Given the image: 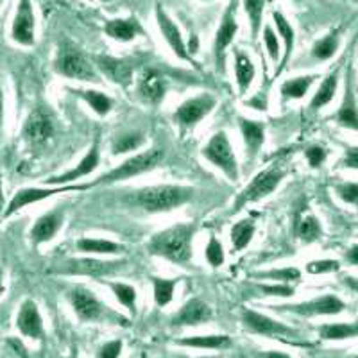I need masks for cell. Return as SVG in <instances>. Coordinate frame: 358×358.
I'll return each mask as SVG.
<instances>
[{"mask_svg":"<svg viewBox=\"0 0 358 358\" xmlns=\"http://www.w3.org/2000/svg\"><path fill=\"white\" fill-rule=\"evenodd\" d=\"M54 133H56V126H54L52 117L41 106L34 108L22 126V138L31 149H40L47 145L52 140Z\"/></svg>","mask_w":358,"mask_h":358,"instance_id":"obj_8","label":"cell"},{"mask_svg":"<svg viewBox=\"0 0 358 358\" xmlns=\"http://www.w3.org/2000/svg\"><path fill=\"white\" fill-rule=\"evenodd\" d=\"M17 328L25 338L41 341L45 337L43 317L33 299H24L17 313Z\"/></svg>","mask_w":358,"mask_h":358,"instance_id":"obj_19","label":"cell"},{"mask_svg":"<svg viewBox=\"0 0 358 358\" xmlns=\"http://www.w3.org/2000/svg\"><path fill=\"white\" fill-rule=\"evenodd\" d=\"M305 156H306V162H308L310 167L319 169L322 163L326 162V158H328V152H326L324 147L312 145V147H308V149H306Z\"/></svg>","mask_w":358,"mask_h":358,"instance_id":"obj_47","label":"cell"},{"mask_svg":"<svg viewBox=\"0 0 358 358\" xmlns=\"http://www.w3.org/2000/svg\"><path fill=\"white\" fill-rule=\"evenodd\" d=\"M145 143V136L142 133L131 131V133L118 134L117 138L111 142V155H127L131 151H138L140 147Z\"/></svg>","mask_w":358,"mask_h":358,"instance_id":"obj_38","label":"cell"},{"mask_svg":"<svg viewBox=\"0 0 358 358\" xmlns=\"http://www.w3.org/2000/svg\"><path fill=\"white\" fill-rule=\"evenodd\" d=\"M6 292V273L4 268H2V265H0V296Z\"/></svg>","mask_w":358,"mask_h":358,"instance_id":"obj_54","label":"cell"},{"mask_svg":"<svg viewBox=\"0 0 358 358\" xmlns=\"http://www.w3.org/2000/svg\"><path fill=\"white\" fill-rule=\"evenodd\" d=\"M194 190L179 185H155L134 192L133 201L147 213H169L192 199Z\"/></svg>","mask_w":358,"mask_h":358,"instance_id":"obj_2","label":"cell"},{"mask_svg":"<svg viewBox=\"0 0 358 358\" xmlns=\"http://www.w3.org/2000/svg\"><path fill=\"white\" fill-rule=\"evenodd\" d=\"M341 271V262L338 260H312L306 264V273L319 276V274H330Z\"/></svg>","mask_w":358,"mask_h":358,"instance_id":"obj_44","label":"cell"},{"mask_svg":"<svg viewBox=\"0 0 358 358\" xmlns=\"http://www.w3.org/2000/svg\"><path fill=\"white\" fill-rule=\"evenodd\" d=\"M178 358H187V357H178Z\"/></svg>","mask_w":358,"mask_h":358,"instance_id":"obj_59","label":"cell"},{"mask_svg":"<svg viewBox=\"0 0 358 358\" xmlns=\"http://www.w3.org/2000/svg\"><path fill=\"white\" fill-rule=\"evenodd\" d=\"M265 0H244V11L251 25V38L257 40L262 33V18H264Z\"/></svg>","mask_w":358,"mask_h":358,"instance_id":"obj_40","label":"cell"},{"mask_svg":"<svg viewBox=\"0 0 358 358\" xmlns=\"http://www.w3.org/2000/svg\"><path fill=\"white\" fill-rule=\"evenodd\" d=\"M178 287V280L174 278H152V296L158 306H167L174 299V290Z\"/></svg>","mask_w":358,"mask_h":358,"instance_id":"obj_39","label":"cell"},{"mask_svg":"<svg viewBox=\"0 0 358 358\" xmlns=\"http://www.w3.org/2000/svg\"><path fill=\"white\" fill-rule=\"evenodd\" d=\"M335 194L338 196V199L346 204H353L358 206V183H341L335 187Z\"/></svg>","mask_w":358,"mask_h":358,"instance_id":"obj_45","label":"cell"},{"mask_svg":"<svg viewBox=\"0 0 358 358\" xmlns=\"http://www.w3.org/2000/svg\"><path fill=\"white\" fill-rule=\"evenodd\" d=\"M294 2H301V0H294Z\"/></svg>","mask_w":358,"mask_h":358,"instance_id":"obj_58","label":"cell"},{"mask_svg":"<svg viewBox=\"0 0 358 358\" xmlns=\"http://www.w3.org/2000/svg\"><path fill=\"white\" fill-rule=\"evenodd\" d=\"M179 346L197 348V350H222L229 344L228 335H196V337H183L178 341Z\"/></svg>","mask_w":358,"mask_h":358,"instance_id":"obj_33","label":"cell"},{"mask_svg":"<svg viewBox=\"0 0 358 358\" xmlns=\"http://www.w3.org/2000/svg\"><path fill=\"white\" fill-rule=\"evenodd\" d=\"M156 24H158L159 33H162L163 40L169 45V49L172 50L176 57L183 59V62H192V52L188 50V45L185 41L183 33L181 29L176 25V22L172 20L171 15H169L162 6L156 8Z\"/></svg>","mask_w":358,"mask_h":358,"instance_id":"obj_15","label":"cell"},{"mask_svg":"<svg viewBox=\"0 0 358 358\" xmlns=\"http://www.w3.org/2000/svg\"><path fill=\"white\" fill-rule=\"evenodd\" d=\"M346 262L350 265H358V244H353L346 251Z\"/></svg>","mask_w":358,"mask_h":358,"instance_id":"obj_51","label":"cell"},{"mask_svg":"<svg viewBox=\"0 0 358 358\" xmlns=\"http://www.w3.org/2000/svg\"><path fill=\"white\" fill-rule=\"evenodd\" d=\"M236 33H238V22H236V0H231L229 6L226 8L220 20L219 29L215 33V40H213V59H215V66L220 73H226V57H228L229 45L235 40Z\"/></svg>","mask_w":358,"mask_h":358,"instance_id":"obj_9","label":"cell"},{"mask_svg":"<svg viewBox=\"0 0 358 358\" xmlns=\"http://www.w3.org/2000/svg\"><path fill=\"white\" fill-rule=\"evenodd\" d=\"M165 158V151L163 149H147V151L138 152V155L131 156V158L124 159L117 169L110 171L108 174L101 176L99 179H95L94 183H90V187H97V185H113L118 181H126V179L134 178V176H142L145 172H151L158 167L159 163Z\"/></svg>","mask_w":358,"mask_h":358,"instance_id":"obj_3","label":"cell"},{"mask_svg":"<svg viewBox=\"0 0 358 358\" xmlns=\"http://www.w3.org/2000/svg\"><path fill=\"white\" fill-rule=\"evenodd\" d=\"M257 278H260V280H274L280 281V283H289V281L299 280V278H301V273H299V268L296 267H283L265 271V273L257 274Z\"/></svg>","mask_w":358,"mask_h":358,"instance_id":"obj_43","label":"cell"},{"mask_svg":"<svg viewBox=\"0 0 358 358\" xmlns=\"http://www.w3.org/2000/svg\"><path fill=\"white\" fill-rule=\"evenodd\" d=\"M88 188L86 185L83 187H76V185H66V187H50V185H45V187H25L20 190L15 192V196L8 201L6 204V210L2 213L4 219H9L15 213L22 212L24 208L31 206V204L41 203V201L49 199V197L56 196V194H65V192H73V190H85Z\"/></svg>","mask_w":358,"mask_h":358,"instance_id":"obj_7","label":"cell"},{"mask_svg":"<svg viewBox=\"0 0 358 358\" xmlns=\"http://www.w3.org/2000/svg\"><path fill=\"white\" fill-rule=\"evenodd\" d=\"M69 301L73 313L85 322L99 321L104 313V306L99 301V297L85 287H76V289L70 290Z\"/></svg>","mask_w":358,"mask_h":358,"instance_id":"obj_18","label":"cell"},{"mask_svg":"<svg viewBox=\"0 0 358 358\" xmlns=\"http://www.w3.org/2000/svg\"><path fill=\"white\" fill-rule=\"evenodd\" d=\"M122 341L106 342V344L97 351V358H118L120 353H122Z\"/></svg>","mask_w":358,"mask_h":358,"instance_id":"obj_48","label":"cell"},{"mask_svg":"<svg viewBox=\"0 0 358 358\" xmlns=\"http://www.w3.org/2000/svg\"><path fill=\"white\" fill-rule=\"evenodd\" d=\"M2 4H4V0H0V8H2Z\"/></svg>","mask_w":358,"mask_h":358,"instance_id":"obj_57","label":"cell"},{"mask_svg":"<svg viewBox=\"0 0 358 358\" xmlns=\"http://www.w3.org/2000/svg\"><path fill=\"white\" fill-rule=\"evenodd\" d=\"M101 165V147H99V142H95L94 145L90 147V151L86 152L81 158V162L76 165L70 171L63 172L59 176H52L45 181V185H50V187H66L70 183H76L79 179L86 178L92 172H95Z\"/></svg>","mask_w":358,"mask_h":358,"instance_id":"obj_17","label":"cell"},{"mask_svg":"<svg viewBox=\"0 0 358 358\" xmlns=\"http://www.w3.org/2000/svg\"><path fill=\"white\" fill-rule=\"evenodd\" d=\"M319 335L324 341H346V338L358 337V322H334L322 324L319 328Z\"/></svg>","mask_w":358,"mask_h":358,"instance_id":"obj_35","label":"cell"},{"mask_svg":"<svg viewBox=\"0 0 358 358\" xmlns=\"http://www.w3.org/2000/svg\"><path fill=\"white\" fill-rule=\"evenodd\" d=\"M97 65L102 70V73L106 76L110 81L115 85H127L133 78V66L124 59H117V57H97Z\"/></svg>","mask_w":358,"mask_h":358,"instance_id":"obj_25","label":"cell"},{"mask_svg":"<svg viewBox=\"0 0 358 358\" xmlns=\"http://www.w3.org/2000/svg\"><path fill=\"white\" fill-rule=\"evenodd\" d=\"M337 86H338V72L330 73L324 81L319 85L317 92L313 94L312 101H310V108L312 110H321V108L328 106L331 101H334L335 94H337Z\"/></svg>","mask_w":358,"mask_h":358,"instance_id":"obj_31","label":"cell"},{"mask_svg":"<svg viewBox=\"0 0 358 358\" xmlns=\"http://www.w3.org/2000/svg\"><path fill=\"white\" fill-rule=\"evenodd\" d=\"M201 155L206 162L212 163L213 167L219 169L229 181H238L241 178L238 163H236L235 151L226 131H217L215 134H212L206 145L201 149Z\"/></svg>","mask_w":358,"mask_h":358,"instance_id":"obj_5","label":"cell"},{"mask_svg":"<svg viewBox=\"0 0 358 358\" xmlns=\"http://www.w3.org/2000/svg\"><path fill=\"white\" fill-rule=\"evenodd\" d=\"M338 47H341V36L338 33L326 34L324 38L317 40L312 47V57L315 62H328L337 54Z\"/></svg>","mask_w":358,"mask_h":358,"instance_id":"obj_37","label":"cell"},{"mask_svg":"<svg viewBox=\"0 0 358 358\" xmlns=\"http://www.w3.org/2000/svg\"><path fill=\"white\" fill-rule=\"evenodd\" d=\"M212 308L201 299H190L172 317V326H199L212 319Z\"/></svg>","mask_w":358,"mask_h":358,"instance_id":"obj_22","label":"cell"},{"mask_svg":"<svg viewBox=\"0 0 358 358\" xmlns=\"http://www.w3.org/2000/svg\"><path fill=\"white\" fill-rule=\"evenodd\" d=\"M335 120L341 127L351 131H358V101L357 92H355V81L353 73L346 76V86H344V97H342V104L338 111L335 113Z\"/></svg>","mask_w":358,"mask_h":358,"instance_id":"obj_20","label":"cell"},{"mask_svg":"<svg viewBox=\"0 0 358 358\" xmlns=\"http://www.w3.org/2000/svg\"><path fill=\"white\" fill-rule=\"evenodd\" d=\"M54 70L66 79L83 83H99V73L88 57L70 41H63L54 57Z\"/></svg>","mask_w":358,"mask_h":358,"instance_id":"obj_4","label":"cell"},{"mask_svg":"<svg viewBox=\"0 0 358 358\" xmlns=\"http://www.w3.org/2000/svg\"><path fill=\"white\" fill-rule=\"evenodd\" d=\"M204 258H206L208 265L213 268L220 267L226 262V252H224L222 244H220L217 236H210V241H208L206 248H204Z\"/></svg>","mask_w":358,"mask_h":358,"instance_id":"obj_42","label":"cell"},{"mask_svg":"<svg viewBox=\"0 0 358 358\" xmlns=\"http://www.w3.org/2000/svg\"><path fill=\"white\" fill-rule=\"evenodd\" d=\"M102 283H106L110 287V290L113 292V296L117 297V301L124 306V308L129 310L131 313H136V289L129 283H124V281H104Z\"/></svg>","mask_w":358,"mask_h":358,"instance_id":"obj_36","label":"cell"},{"mask_svg":"<svg viewBox=\"0 0 358 358\" xmlns=\"http://www.w3.org/2000/svg\"><path fill=\"white\" fill-rule=\"evenodd\" d=\"M346 303L335 294H324V296L313 297L310 301L296 303V305L278 306L280 312H289L299 317H321V315H337L344 312Z\"/></svg>","mask_w":358,"mask_h":358,"instance_id":"obj_12","label":"cell"},{"mask_svg":"<svg viewBox=\"0 0 358 358\" xmlns=\"http://www.w3.org/2000/svg\"><path fill=\"white\" fill-rule=\"evenodd\" d=\"M273 22L276 25V33L280 36V40L283 41V47H285V56L281 59V69L287 65L289 62L290 54L294 50V41H296V33H294V27L292 24L289 22V18L283 15L281 11H274L273 13Z\"/></svg>","mask_w":358,"mask_h":358,"instance_id":"obj_30","label":"cell"},{"mask_svg":"<svg viewBox=\"0 0 358 358\" xmlns=\"http://www.w3.org/2000/svg\"><path fill=\"white\" fill-rule=\"evenodd\" d=\"M341 165L344 169H350V171H358V147H346Z\"/></svg>","mask_w":358,"mask_h":358,"instance_id":"obj_49","label":"cell"},{"mask_svg":"<svg viewBox=\"0 0 358 358\" xmlns=\"http://www.w3.org/2000/svg\"><path fill=\"white\" fill-rule=\"evenodd\" d=\"M257 231V226L251 219H242L236 224H233L231 231H229V241H231L233 251H242V249L248 248L251 244L252 236Z\"/></svg>","mask_w":358,"mask_h":358,"instance_id":"obj_32","label":"cell"},{"mask_svg":"<svg viewBox=\"0 0 358 358\" xmlns=\"http://www.w3.org/2000/svg\"><path fill=\"white\" fill-rule=\"evenodd\" d=\"M238 126H241L242 140H244L245 156L249 159H255L260 149L265 143V127L264 124L258 120H251V118H238Z\"/></svg>","mask_w":358,"mask_h":358,"instance_id":"obj_23","label":"cell"},{"mask_svg":"<svg viewBox=\"0 0 358 358\" xmlns=\"http://www.w3.org/2000/svg\"><path fill=\"white\" fill-rule=\"evenodd\" d=\"M264 358H292L290 355L283 353V351H267V353H264Z\"/></svg>","mask_w":358,"mask_h":358,"instance_id":"obj_52","label":"cell"},{"mask_svg":"<svg viewBox=\"0 0 358 358\" xmlns=\"http://www.w3.org/2000/svg\"><path fill=\"white\" fill-rule=\"evenodd\" d=\"M78 251L85 255H118L124 251V245L118 242L106 241V238H90L83 236L78 241Z\"/></svg>","mask_w":358,"mask_h":358,"instance_id":"obj_29","label":"cell"},{"mask_svg":"<svg viewBox=\"0 0 358 358\" xmlns=\"http://www.w3.org/2000/svg\"><path fill=\"white\" fill-rule=\"evenodd\" d=\"M294 233L301 242L305 244H312V242L319 241L322 235V228L319 219L310 212H299L296 217V224H294Z\"/></svg>","mask_w":358,"mask_h":358,"instance_id":"obj_26","label":"cell"},{"mask_svg":"<svg viewBox=\"0 0 358 358\" xmlns=\"http://www.w3.org/2000/svg\"><path fill=\"white\" fill-rule=\"evenodd\" d=\"M73 94H78L99 117H106L113 110V101H111V97H108L102 92H97V90H76Z\"/></svg>","mask_w":358,"mask_h":358,"instance_id":"obj_34","label":"cell"},{"mask_svg":"<svg viewBox=\"0 0 358 358\" xmlns=\"http://www.w3.org/2000/svg\"><path fill=\"white\" fill-rule=\"evenodd\" d=\"M63 224H65V212L62 208H54L49 212L41 213L34 220L33 228L29 229V238L33 242L34 248H40L43 244H49L62 231Z\"/></svg>","mask_w":358,"mask_h":358,"instance_id":"obj_16","label":"cell"},{"mask_svg":"<svg viewBox=\"0 0 358 358\" xmlns=\"http://www.w3.org/2000/svg\"><path fill=\"white\" fill-rule=\"evenodd\" d=\"M169 90L167 79L155 69H145L138 78V94L145 102L156 106L165 99Z\"/></svg>","mask_w":358,"mask_h":358,"instance_id":"obj_21","label":"cell"},{"mask_svg":"<svg viewBox=\"0 0 358 358\" xmlns=\"http://www.w3.org/2000/svg\"><path fill=\"white\" fill-rule=\"evenodd\" d=\"M99 2H111V0H99Z\"/></svg>","mask_w":358,"mask_h":358,"instance_id":"obj_56","label":"cell"},{"mask_svg":"<svg viewBox=\"0 0 358 358\" xmlns=\"http://www.w3.org/2000/svg\"><path fill=\"white\" fill-rule=\"evenodd\" d=\"M6 201H4V194H2V188H0V213H4L6 210Z\"/></svg>","mask_w":358,"mask_h":358,"instance_id":"obj_55","label":"cell"},{"mask_svg":"<svg viewBox=\"0 0 358 358\" xmlns=\"http://www.w3.org/2000/svg\"><path fill=\"white\" fill-rule=\"evenodd\" d=\"M344 281H346V285L350 287L351 290H355V292L358 294V278H351V276H348L346 280H344Z\"/></svg>","mask_w":358,"mask_h":358,"instance_id":"obj_53","label":"cell"},{"mask_svg":"<svg viewBox=\"0 0 358 358\" xmlns=\"http://www.w3.org/2000/svg\"><path fill=\"white\" fill-rule=\"evenodd\" d=\"M287 172L280 167H268L265 171H262L260 174H257L251 179V183L244 188V190L238 194V197L235 199L233 204V212H241L242 208H245L248 204L257 203V201L265 199L267 196H271L274 190L281 185L283 178H285Z\"/></svg>","mask_w":358,"mask_h":358,"instance_id":"obj_6","label":"cell"},{"mask_svg":"<svg viewBox=\"0 0 358 358\" xmlns=\"http://www.w3.org/2000/svg\"><path fill=\"white\" fill-rule=\"evenodd\" d=\"M217 104V99L212 94H201L197 97L187 99L174 111V122L183 129H192L212 113Z\"/></svg>","mask_w":358,"mask_h":358,"instance_id":"obj_13","label":"cell"},{"mask_svg":"<svg viewBox=\"0 0 358 358\" xmlns=\"http://www.w3.org/2000/svg\"><path fill=\"white\" fill-rule=\"evenodd\" d=\"M4 117H6V99H4V88H2V79H0V133L4 127Z\"/></svg>","mask_w":358,"mask_h":358,"instance_id":"obj_50","label":"cell"},{"mask_svg":"<svg viewBox=\"0 0 358 358\" xmlns=\"http://www.w3.org/2000/svg\"><path fill=\"white\" fill-rule=\"evenodd\" d=\"M104 33L118 43H129L142 33V27L134 18H113L104 24Z\"/></svg>","mask_w":358,"mask_h":358,"instance_id":"obj_24","label":"cell"},{"mask_svg":"<svg viewBox=\"0 0 358 358\" xmlns=\"http://www.w3.org/2000/svg\"><path fill=\"white\" fill-rule=\"evenodd\" d=\"M315 79H317V76H299V78L287 79L280 88L281 99L283 101H299L308 94Z\"/></svg>","mask_w":358,"mask_h":358,"instance_id":"obj_28","label":"cell"},{"mask_svg":"<svg viewBox=\"0 0 358 358\" xmlns=\"http://www.w3.org/2000/svg\"><path fill=\"white\" fill-rule=\"evenodd\" d=\"M194 235H196L194 224H174L152 236L149 242V252L172 264L187 265L192 260Z\"/></svg>","mask_w":358,"mask_h":358,"instance_id":"obj_1","label":"cell"},{"mask_svg":"<svg viewBox=\"0 0 358 358\" xmlns=\"http://www.w3.org/2000/svg\"><path fill=\"white\" fill-rule=\"evenodd\" d=\"M242 322H244V326L251 334L264 335V337H299V334L294 328H290V326L283 324V322L276 321L273 317H268L265 313L255 312L251 308H245L242 312Z\"/></svg>","mask_w":358,"mask_h":358,"instance_id":"obj_14","label":"cell"},{"mask_svg":"<svg viewBox=\"0 0 358 358\" xmlns=\"http://www.w3.org/2000/svg\"><path fill=\"white\" fill-rule=\"evenodd\" d=\"M70 358H76V357H70Z\"/></svg>","mask_w":358,"mask_h":358,"instance_id":"obj_60","label":"cell"},{"mask_svg":"<svg viewBox=\"0 0 358 358\" xmlns=\"http://www.w3.org/2000/svg\"><path fill=\"white\" fill-rule=\"evenodd\" d=\"M9 36L20 47H33L36 43V15L33 0H18L17 11L11 20Z\"/></svg>","mask_w":358,"mask_h":358,"instance_id":"obj_11","label":"cell"},{"mask_svg":"<svg viewBox=\"0 0 358 358\" xmlns=\"http://www.w3.org/2000/svg\"><path fill=\"white\" fill-rule=\"evenodd\" d=\"M258 289L265 294V296L273 297H292L294 296V287L289 283H267V285H260Z\"/></svg>","mask_w":358,"mask_h":358,"instance_id":"obj_46","label":"cell"},{"mask_svg":"<svg viewBox=\"0 0 358 358\" xmlns=\"http://www.w3.org/2000/svg\"><path fill=\"white\" fill-rule=\"evenodd\" d=\"M262 38H264L265 50H267L268 59L276 65L281 59V47H280V36L274 31V27L271 24H265L262 29Z\"/></svg>","mask_w":358,"mask_h":358,"instance_id":"obj_41","label":"cell"},{"mask_svg":"<svg viewBox=\"0 0 358 358\" xmlns=\"http://www.w3.org/2000/svg\"><path fill=\"white\" fill-rule=\"evenodd\" d=\"M257 78V69H255V63L251 62V57L248 54H244L242 50H236L235 52V81L238 86V92L245 94L249 88H251L252 81Z\"/></svg>","mask_w":358,"mask_h":358,"instance_id":"obj_27","label":"cell"},{"mask_svg":"<svg viewBox=\"0 0 358 358\" xmlns=\"http://www.w3.org/2000/svg\"><path fill=\"white\" fill-rule=\"evenodd\" d=\"M126 268L124 260H99V258H78L69 260L57 268L59 274L69 276H90V278H104L111 274L122 273Z\"/></svg>","mask_w":358,"mask_h":358,"instance_id":"obj_10","label":"cell"}]
</instances>
